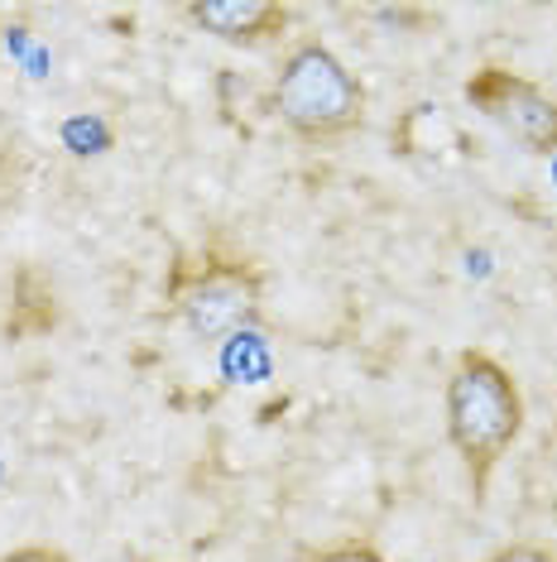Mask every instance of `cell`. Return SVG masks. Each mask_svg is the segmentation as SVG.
I'll use <instances>...</instances> for the list:
<instances>
[{"mask_svg":"<svg viewBox=\"0 0 557 562\" xmlns=\"http://www.w3.org/2000/svg\"><path fill=\"white\" fill-rule=\"evenodd\" d=\"M187 20L221 44L264 48V44L284 40L294 10L278 5V0H197V5H187Z\"/></svg>","mask_w":557,"mask_h":562,"instance_id":"5","label":"cell"},{"mask_svg":"<svg viewBox=\"0 0 557 562\" xmlns=\"http://www.w3.org/2000/svg\"><path fill=\"white\" fill-rule=\"evenodd\" d=\"M58 323V308H54V289H48V279L39 270H24L15 274V308H10V323L5 331L10 337H39Z\"/></svg>","mask_w":557,"mask_h":562,"instance_id":"6","label":"cell"},{"mask_svg":"<svg viewBox=\"0 0 557 562\" xmlns=\"http://www.w3.org/2000/svg\"><path fill=\"white\" fill-rule=\"evenodd\" d=\"M308 562H385V558H379L371 543H337V548H322V553H312Z\"/></svg>","mask_w":557,"mask_h":562,"instance_id":"7","label":"cell"},{"mask_svg":"<svg viewBox=\"0 0 557 562\" xmlns=\"http://www.w3.org/2000/svg\"><path fill=\"white\" fill-rule=\"evenodd\" d=\"M274 111L298 139H341L365 121V87L356 72L318 40L288 48L274 72Z\"/></svg>","mask_w":557,"mask_h":562,"instance_id":"2","label":"cell"},{"mask_svg":"<svg viewBox=\"0 0 557 562\" xmlns=\"http://www.w3.org/2000/svg\"><path fill=\"white\" fill-rule=\"evenodd\" d=\"M524 432V394L496 356L462 351L447 375V438L457 447L471 491L486 495L490 471Z\"/></svg>","mask_w":557,"mask_h":562,"instance_id":"1","label":"cell"},{"mask_svg":"<svg viewBox=\"0 0 557 562\" xmlns=\"http://www.w3.org/2000/svg\"><path fill=\"white\" fill-rule=\"evenodd\" d=\"M0 562H72L62 548H48V543H30V548H15V553H5Z\"/></svg>","mask_w":557,"mask_h":562,"instance_id":"9","label":"cell"},{"mask_svg":"<svg viewBox=\"0 0 557 562\" xmlns=\"http://www.w3.org/2000/svg\"><path fill=\"white\" fill-rule=\"evenodd\" d=\"M466 101L528 155H557V97H548L538 82L510 68H480L466 82Z\"/></svg>","mask_w":557,"mask_h":562,"instance_id":"3","label":"cell"},{"mask_svg":"<svg viewBox=\"0 0 557 562\" xmlns=\"http://www.w3.org/2000/svg\"><path fill=\"white\" fill-rule=\"evenodd\" d=\"M179 313L187 331L202 341L236 337V331H246L260 317V274L236 260L202 265L179 293Z\"/></svg>","mask_w":557,"mask_h":562,"instance_id":"4","label":"cell"},{"mask_svg":"<svg viewBox=\"0 0 557 562\" xmlns=\"http://www.w3.org/2000/svg\"><path fill=\"white\" fill-rule=\"evenodd\" d=\"M486 562H557V558L538 543H510V548H500V553H490Z\"/></svg>","mask_w":557,"mask_h":562,"instance_id":"8","label":"cell"}]
</instances>
